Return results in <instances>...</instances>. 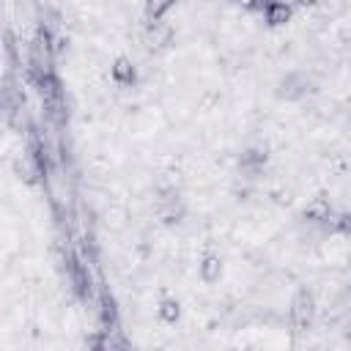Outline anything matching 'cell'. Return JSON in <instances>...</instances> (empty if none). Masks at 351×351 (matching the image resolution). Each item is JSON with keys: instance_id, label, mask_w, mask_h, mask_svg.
<instances>
[{"instance_id": "obj_4", "label": "cell", "mask_w": 351, "mask_h": 351, "mask_svg": "<svg viewBox=\"0 0 351 351\" xmlns=\"http://www.w3.org/2000/svg\"><path fill=\"white\" fill-rule=\"evenodd\" d=\"M110 74L118 85H134V80H137V69L129 58H115L110 66Z\"/></svg>"}, {"instance_id": "obj_12", "label": "cell", "mask_w": 351, "mask_h": 351, "mask_svg": "<svg viewBox=\"0 0 351 351\" xmlns=\"http://www.w3.org/2000/svg\"><path fill=\"white\" fill-rule=\"evenodd\" d=\"M239 5H244V8H255L258 5V0H236Z\"/></svg>"}, {"instance_id": "obj_10", "label": "cell", "mask_w": 351, "mask_h": 351, "mask_svg": "<svg viewBox=\"0 0 351 351\" xmlns=\"http://www.w3.org/2000/svg\"><path fill=\"white\" fill-rule=\"evenodd\" d=\"M340 230H343L346 236H351V211H348V214L340 219Z\"/></svg>"}, {"instance_id": "obj_8", "label": "cell", "mask_w": 351, "mask_h": 351, "mask_svg": "<svg viewBox=\"0 0 351 351\" xmlns=\"http://www.w3.org/2000/svg\"><path fill=\"white\" fill-rule=\"evenodd\" d=\"M173 5H176V0H145L143 14H145V19H148V22H159V19H162Z\"/></svg>"}, {"instance_id": "obj_5", "label": "cell", "mask_w": 351, "mask_h": 351, "mask_svg": "<svg viewBox=\"0 0 351 351\" xmlns=\"http://www.w3.org/2000/svg\"><path fill=\"white\" fill-rule=\"evenodd\" d=\"M197 271H200V280L203 282H217L222 277V258L219 255H203L200 263H197Z\"/></svg>"}, {"instance_id": "obj_11", "label": "cell", "mask_w": 351, "mask_h": 351, "mask_svg": "<svg viewBox=\"0 0 351 351\" xmlns=\"http://www.w3.org/2000/svg\"><path fill=\"white\" fill-rule=\"evenodd\" d=\"M296 5H302V8H313V5H318V0H293Z\"/></svg>"}, {"instance_id": "obj_6", "label": "cell", "mask_w": 351, "mask_h": 351, "mask_svg": "<svg viewBox=\"0 0 351 351\" xmlns=\"http://www.w3.org/2000/svg\"><path fill=\"white\" fill-rule=\"evenodd\" d=\"M151 27H148V47L151 49H162L165 44H170V38H173V30L167 27V25H162V22H148Z\"/></svg>"}, {"instance_id": "obj_2", "label": "cell", "mask_w": 351, "mask_h": 351, "mask_svg": "<svg viewBox=\"0 0 351 351\" xmlns=\"http://www.w3.org/2000/svg\"><path fill=\"white\" fill-rule=\"evenodd\" d=\"M313 307H315V302H313V293L302 288V291L293 296V302H291V315H293V321H299V324H307V321L313 318Z\"/></svg>"}, {"instance_id": "obj_7", "label": "cell", "mask_w": 351, "mask_h": 351, "mask_svg": "<svg viewBox=\"0 0 351 351\" xmlns=\"http://www.w3.org/2000/svg\"><path fill=\"white\" fill-rule=\"evenodd\" d=\"M329 214H332V206H329L326 197H313L304 206V217L313 219V222H324V219H329Z\"/></svg>"}, {"instance_id": "obj_1", "label": "cell", "mask_w": 351, "mask_h": 351, "mask_svg": "<svg viewBox=\"0 0 351 351\" xmlns=\"http://www.w3.org/2000/svg\"><path fill=\"white\" fill-rule=\"evenodd\" d=\"M14 167H16L19 181H25V184H36L41 178V173H44L41 154H36V151H22L16 156V162H14Z\"/></svg>"}, {"instance_id": "obj_3", "label": "cell", "mask_w": 351, "mask_h": 351, "mask_svg": "<svg viewBox=\"0 0 351 351\" xmlns=\"http://www.w3.org/2000/svg\"><path fill=\"white\" fill-rule=\"evenodd\" d=\"M291 16H293V8L285 0H271L266 5V25L269 27H282L291 22Z\"/></svg>"}, {"instance_id": "obj_9", "label": "cell", "mask_w": 351, "mask_h": 351, "mask_svg": "<svg viewBox=\"0 0 351 351\" xmlns=\"http://www.w3.org/2000/svg\"><path fill=\"white\" fill-rule=\"evenodd\" d=\"M156 313H159V318L165 324H176L181 318V304H178V299H162L159 307H156Z\"/></svg>"}]
</instances>
